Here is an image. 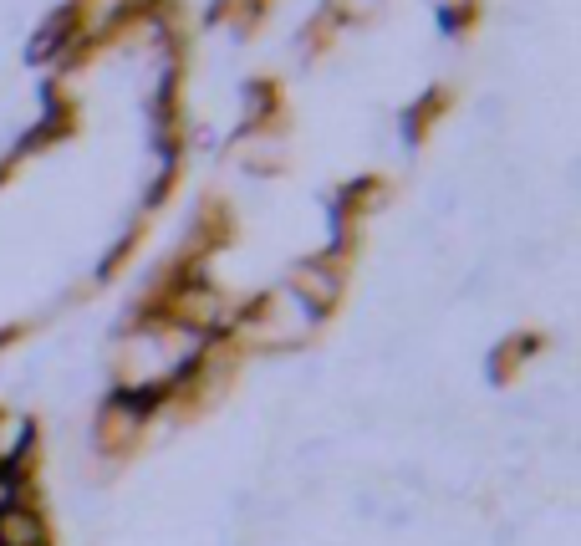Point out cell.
I'll list each match as a JSON object with an SVG mask.
<instances>
[{"instance_id":"6da1fadb","label":"cell","mask_w":581,"mask_h":546,"mask_svg":"<svg viewBox=\"0 0 581 546\" xmlns=\"http://www.w3.org/2000/svg\"><path fill=\"white\" fill-rule=\"evenodd\" d=\"M36 541H41L36 516H26V511H5L0 516V546H36Z\"/></svg>"}]
</instances>
